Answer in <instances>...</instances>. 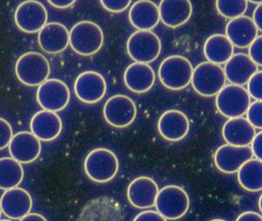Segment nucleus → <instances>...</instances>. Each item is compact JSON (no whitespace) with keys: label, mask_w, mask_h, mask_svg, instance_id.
<instances>
[{"label":"nucleus","mask_w":262,"mask_h":221,"mask_svg":"<svg viewBox=\"0 0 262 221\" xmlns=\"http://www.w3.org/2000/svg\"><path fill=\"white\" fill-rule=\"evenodd\" d=\"M104 35L97 23L82 21L76 23L69 32V44L82 56L96 54L103 45Z\"/></svg>","instance_id":"obj_1"},{"label":"nucleus","mask_w":262,"mask_h":221,"mask_svg":"<svg viewBox=\"0 0 262 221\" xmlns=\"http://www.w3.org/2000/svg\"><path fill=\"white\" fill-rule=\"evenodd\" d=\"M83 168L91 180L97 183H106L117 175L119 161L114 152L106 148H97L88 154Z\"/></svg>","instance_id":"obj_2"},{"label":"nucleus","mask_w":262,"mask_h":221,"mask_svg":"<svg viewBox=\"0 0 262 221\" xmlns=\"http://www.w3.org/2000/svg\"><path fill=\"white\" fill-rule=\"evenodd\" d=\"M192 65L183 56L174 55L164 59L159 66L158 77L160 82L170 90H182L191 82Z\"/></svg>","instance_id":"obj_3"},{"label":"nucleus","mask_w":262,"mask_h":221,"mask_svg":"<svg viewBox=\"0 0 262 221\" xmlns=\"http://www.w3.org/2000/svg\"><path fill=\"white\" fill-rule=\"evenodd\" d=\"M16 77L27 86H39L48 80L50 65L48 59L38 52H27L17 60Z\"/></svg>","instance_id":"obj_4"},{"label":"nucleus","mask_w":262,"mask_h":221,"mask_svg":"<svg viewBox=\"0 0 262 221\" xmlns=\"http://www.w3.org/2000/svg\"><path fill=\"white\" fill-rule=\"evenodd\" d=\"M155 207L165 219L176 220L188 212L190 198L182 187L168 185L158 191Z\"/></svg>","instance_id":"obj_5"},{"label":"nucleus","mask_w":262,"mask_h":221,"mask_svg":"<svg viewBox=\"0 0 262 221\" xmlns=\"http://www.w3.org/2000/svg\"><path fill=\"white\" fill-rule=\"evenodd\" d=\"M226 78L223 69L212 63L199 64L191 76V85L196 93L203 97H212L225 86Z\"/></svg>","instance_id":"obj_6"},{"label":"nucleus","mask_w":262,"mask_h":221,"mask_svg":"<svg viewBox=\"0 0 262 221\" xmlns=\"http://www.w3.org/2000/svg\"><path fill=\"white\" fill-rule=\"evenodd\" d=\"M218 112L228 118L244 116L250 105V97L247 89L238 85H225L216 95Z\"/></svg>","instance_id":"obj_7"},{"label":"nucleus","mask_w":262,"mask_h":221,"mask_svg":"<svg viewBox=\"0 0 262 221\" xmlns=\"http://www.w3.org/2000/svg\"><path fill=\"white\" fill-rule=\"evenodd\" d=\"M127 51L135 63L149 64L161 52L160 38L151 31H138L127 41Z\"/></svg>","instance_id":"obj_8"},{"label":"nucleus","mask_w":262,"mask_h":221,"mask_svg":"<svg viewBox=\"0 0 262 221\" xmlns=\"http://www.w3.org/2000/svg\"><path fill=\"white\" fill-rule=\"evenodd\" d=\"M36 100L45 111L60 112L69 104L70 90L67 84L60 80H47L38 86Z\"/></svg>","instance_id":"obj_9"},{"label":"nucleus","mask_w":262,"mask_h":221,"mask_svg":"<svg viewBox=\"0 0 262 221\" xmlns=\"http://www.w3.org/2000/svg\"><path fill=\"white\" fill-rule=\"evenodd\" d=\"M103 116L113 128H127L137 117V107L130 97L114 95L108 99L103 107Z\"/></svg>","instance_id":"obj_10"},{"label":"nucleus","mask_w":262,"mask_h":221,"mask_svg":"<svg viewBox=\"0 0 262 221\" xmlns=\"http://www.w3.org/2000/svg\"><path fill=\"white\" fill-rule=\"evenodd\" d=\"M48 19L43 4L35 0L22 2L15 12V23L26 34L38 33L48 23Z\"/></svg>","instance_id":"obj_11"},{"label":"nucleus","mask_w":262,"mask_h":221,"mask_svg":"<svg viewBox=\"0 0 262 221\" xmlns=\"http://www.w3.org/2000/svg\"><path fill=\"white\" fill-rule=\"evenodd\" d=\"M107 84L102 75L94 70L82 72L74 84V91L79 100L85 104H95L103 99Z\"/></svg>","instance_id":"obj_12"},{"label":"nucleus","mask_w":262,"mask_h":221,"mask_svg":"<svg viewBox=\"0 0 262 221\" xmlns=\"http://www.w3.org/2000/svg\"><path fill=\"white\" fill-rule=\"evenodd\" d=\"M119 203L111 197H98L90 201L81 211L79 221H122Z\"/></svg>","instance_id":"obj_13"},{"label":"nucleus","mask_w":262,"mask_h":221,"mask_svg":"<svg viewBox=\"0 0 262 221\" xmlns=\"http://www.w3.org/2000/svg\"><path fill=\"white\" fill-rule=\"evenodd\" d=\"M33 199L30 193L23 188L6 190L0 199V209L10 219H21L31 212Z\"/></svg>","instance_id":"obj_14"},{"label":"nucleus","mask_w":262,"mask_h":221,"mask_svg":"<svg viewBox=\"0 0 262 221\" xmlns=\"http://www.w3.org/2000/svg\"><path fill=\"white\" fill-rule=\"evenodd\" d=\"M252 157L253 155L249 146L238 147L225 144L215 152L214 163L220 171L232 175L237 173L238 168Z\"/></svg>","instance_id":"obj_15"},{"label":"nucleus","mask_w":262,"mask_h":221,"mask_svg":"<svg viewBox=\"0 0 262 221\" xmlns=\"http://www.w3.org/2000/svg\"><path fill=\"white\" fill-rule=\"evenodd\" d=\"M159 188L150 177L141 176L134 179L128 187L127 197L133 207L144 210L155 206Z\"/></svg>","instance_id":"obj_16"},{"label":"nucleus","mask_w":262,"mask_h":221,"mask_svg":"<svg viewBox=\"0 0 262 221\" xmlns=\"http://www.w3.org/2000/svg\"><path fill=\"white\" fill-rule=\"evenodd\" d=\"M8 147L11 158L21 164L35 162L41 152L40 141L29 131H20L13 135Z\"/></svg>","instance_id":"obj_17"},{"label":"nucleus","mask_w":262,"mask_h":221,"mask_svg":"<svg viewBox=\"0 0 262 221\" xmlns=\"http://www.w3.org/2000/svg\"><path fill=\"white\" fill-rule=\"evenodd\" d=\"M158 131L168 141L176 142L184 139L190 130V120L186 114L178 110L164 112L158 120Z\"/></svg>","instance_id":"obj_18"},{"label":"nucleus","mask_w":262,"mask_h":221,"mask_svg":"<svg viewBox=\"0 0 262 221\" xmlns=\"http://www.w3.org/2000/svg\"><path fill=\"white\" fill-rule=\"evenodd\" d=\"M38 44L48 54H58L69 45V31L66 26L52 22L38 32Z\"/></svg>","instance_id":"obj_19"},{"label":"nucleus","mask_w":262,"mask_h":221,"mask_svg":"<svg viewBox=\"0 0 262 221\" xmlns=\"http://www.w3.org/2000/svg\"><path fill=\"white\" fill-rule=\"evenodd\" d=\"M161 22L169 28H179L191 18L192 6L189 0H162L158 7Z\"/></svg>","instance_id":"obj_20"},{"label":"nucleus","mask_w":262,"mask_h":221,"mask_svg":"<svg viewBox=\"0 0 262 221\" xmlns=\"http://www.w3.org/2000/svg\"><path fill=\"white\" fill-rule=\"evenodd\" d=\"M32 133L39 141H52L56 139L62 131V120L53 112L39 111L31 119Z\"/></svg>","instance_id":"obj_21"},{"label":"nucleus","mask_w":262,"mask_h":221,"mask_svg":"<svg viewBox=\"0 0 262 221\" xmlns=\"http://www.w3.org/2000/svg\"><path fill=\"white\" fill-rule=\"evenodd\" d=\"M258 30L251 18L248 16H241L236 19L230 20L226 26V37L238 48H247L258 36Z\"/></svg>","instance_id":"obj_22"},{"label":"nucleus","mask_w":262,"mask_h":221,"mask_svg":"<svg viewBox=\"0 0 262 221\" xmlns=\"http://www.w3.org/2000/svg\"><path fill=\"white\" fill-rule=\"evenodd\" d=\"M224 73L226 81L231 84L243 86L250 78L258 71V67L250 60L247 54L238 53L233 55L225 64Z\"/></svg>","instance_id":"obj_23"},{"label":"nucleus","mask_w":262,"mask_h":221,"mask_svg":"<svg viewBox=\"0 0 262 221\" xmlns=\"http://www.w3.org/2000/svg\"><path fill=\"white\" fill-rule=\"evenodd\" d=\"M124 82L132 92H147L155 85V70L148 64L133 63L124 72Z\"/></svg>","instance_id":"obj_24"},{"label":"nucleus","mask_w":262,"mask_h":221,"mask_svg":"<svg viewBox=\"0 0 262 221\" xmlns=\"http://www.w3.org/2000/svg\"><path fill=\"white\" fill-rule=\"evenodd\" d=\"M129 20L138 31H151L160 21L158 7L149 0L137 1L129 11Z\"/></svg>","instance_id":"obj_25"},{"label":"nucleus","mask_w":262,"mask_h":221,"mask_svg":"<svg viewBox=\"0 0 262 221\" xmlns=\"http://www.w3.org/2000/svg\"><path fill=\"white\" fill-rule=\"evenodd\" d=\"M255 134V128L244 117L229 118L222 128L223 138L229 145L233 146H249Z\"/></svg>","instance_id":"obj_26"},{"label":"nucleus","mask_w":262,"mask_h":221,"mask_svg":"<svg viewBox=\"0 0 262 221\" xmlns=\"http://www.w3.org/2000/svg\"><path fill=\"white\" fill-rule=\"evenodd\" d=\"M203 53L207 62L215 65L226 64L234 55V46L224 35L209 36L203 46Z\"/></svg>","instance_id":"obj_27"},{"label":"nucleus","mask_w":262,"mask_h":221,"mask_svg":"<svg viewBox=\"0 0 262 221\" xmlns=\"http://www.w3.org/2000/svg\"><path fill=\"white\" fill-rule=\"evenodd\" d=\"M239 185L249 192H259L262 189V162L250 159L244 163L238 171Z\"/></svg>","instance_id":"obj_28"},{"label":"nucleus","mask_w":262,"mask_h":221,"mask_svg":"<svg viewBox=\"0 0 262 221\" xmlns=\"http://www.w3.org/2000/svg\"><path fill=\"white\" fill-rule=\"evenodd\" d=\"M24 178V169L12 158L0 159V189L9 190L19 186Z\"/></svg>","instance_id":"obj_29"},{"label":"nucleus","mask_w":262,"mask_h":221,"mask_svg":"<svg viewBox=\"0 0 262 221\" xmlns=\"http://www.w3.org/2000/svg\"><path fill=\"white\" fill-rule=\"evenodd\" d=\"M215 5L218 13L230 20L244 16L248 9L246 0H217Z\"/></svg>","instance_id":"obj_30"},{"label":"nucleus","mask_w":262,"mask_h":221,"mask_svg":"<svg viewBox=\"0 0 262 221\" xmlns=\"http://www.w3.org/2000/svg\"><path fill=\"white\" fill-rule=\"evenodd\" d=\"M247 120L255 129L262 128V101H254L250 103L247 111Z\"/></svg>","instance_id":"obj_31"},{"label":"nucleus","mask_w":262,"mask_h":221,"mask_svg":"<svg viewBox=\"0 0 262 221\" xmlns=\"http://www.w3.org/2000/svg\"><path fill=\"white\" fill-rule=\"evenodd\" d=\"M247 91L255 101L262 100V71L255 72L248 82Z\"/></svg>","instance_id":"obj_32"},{"label":"nucleus","mask_w":262,"mask_h":221,"mask_svg":"<svg viewBox=\"0 0 262 221\" xmlns=\"http://www.w3.org/2000/svg\"><path fill=\"white\" fill-rule=\"evenodd\" d=\"M250 60L257 66H262V36L258 35L249 46V55Z\"/></svg>","instance_id":"obj_33"},{"label":"nucleus","mask_w":262,"mask_h":221,"mask_svg":"<svg viewBox=\"0 0 262 221\" xmlns=\"http://www.w3.org/2000/svg\"><path fill=\"white\" fill-rule=\"evenodd\" d=\"M13 137V129L10 124L0 117V150L5 149Z\"/></svg>","instance_id":"obj_34"},{"label":"nucleus","mask_w":262,"mask_h":221,"mask_svg":"<svg viewBox=\"0 0 262 221\" xmlns=\"http://www.w3.org/2000/svg\"><path fill=\"white\" fill-rule=\"evenodd\" d=\"M131 0H101L100 3L105 10L112 13L125 11L131 5Z\"/></svg>","instance_id":"obj_35"},{"label":"nucleus","mask_w":262,"mask_h":221,"mask_svg":"<svg viewBox=\"0 0 262 221\" xmlns=\"http://www.w3.org/2000/svg\"><path fill=\"white\" fill-rule=\"evenodd\" d=\"M133 221H167L162 215L155 210H145L140 212Z\"/></svg>","instance_id":"obj_36"},{"label":"nucleus","mask_w":262,"mask_h":221,"mask_svg":"<svg viewBox=\"0 0 262 221\" xmlns=\"http://www.w3.org/2000/svg\"><path fill=\"white\" fill-rule=\"evenodd\" d=\"M251 148L250 150L252 152V155L256 158V160H262V132H258L255 134L254 138L250 143Z\"/></svg>","instance_id":"obj_37"},{"label":"nucleus","mask_w":262,"mask_h":221,"mask_svg":"<svg viewBox=\"0 0 262 221\" xmlns=\"http://www.w3.org/2000/svg\"><path fill=\"white\" fill-rule=\"evenodd\" d=\"M236 221H262V216L254 211H246L241 213Z\"/></svg>","instance_id":"obj_38"},{"label":"nucleus","mask_w":262,"mask_h":221,"mask_svg":"<svg viewBox=\"0 0 262 221\" xmlns=\"http://www.w3.org/2000/svg\"><path fill=\"white\" fill-rule=\"evenodd\" d=\"M251 20L253 21L256 29L259 32H262V3L258 4L257 7L255 8V10L253 12V18Z\"/></svg>","instance_id":"obj_39"},{"label":"nucleus","mask_w":262,"mask_h":221,"mask_svg":"<svg viewBox=\"0 0 262 221\" xmlns=\"http://www.w3.org/2000/svg\"><path fill=\"white\" fill-rule=\"evenodd\" d=\"M48 2L50 5H52L55 8L66 9V8L71 7L72 5H74V3L76 1H74V0H49Z\"/></svg>","instance_id":"obj_40"},{"label":"nucleus","mask_w":262,"mask_h":221,"mask_svg":"<svg viewBox=\"0 0 262 221\" xmlns=\"http://www.w3.org/2000/svg\"><path fill=\"white\" fill-rule=\"evenodd\" d=\"M20 221H48L45 216H42L39 213H29Z\"/></svg>","instance_id":"obj_41"},{"label":"nucleus","mask_w":262,"mask_h":221,"mask_svg":"<svg viewBox=\"0 0 262 221\" xmlns=\"http://www.w3.org/2000/svg\"><path fill=\"white\" fill-rule=\"evenodd\" d=\"M210 221H226V220H224V219H212V220H210Z\"/></svg>","instance_id":"obj_42"},{"label":"nucleus","mask_w":262,"mask_h":221,"mask_svg":"<svg viewBox=\"0 0 262 221\" xmlns=\"http://www.w3.org/2000/svg\"><path fill=\"white\" fill-rule=\"evenodd\" d=\"M1 213H2V211H1V209H0V217H1Z\"/></svg>","instance_id":"obj_43"},{"label":"nucleus","mask_w":262,"mask_h":221,"mask_svg":"<svg viewBox=\"0 0 262 221\" xmlns=\"http://www.w3.org/2000/svg\"><path fill=\"white\" fill-rule=\"evenodd\" d=\"M0 221H11V220H7V219H3V220H0Z\"/></svg>","instance_id":"obj_44"}]
</instances>
